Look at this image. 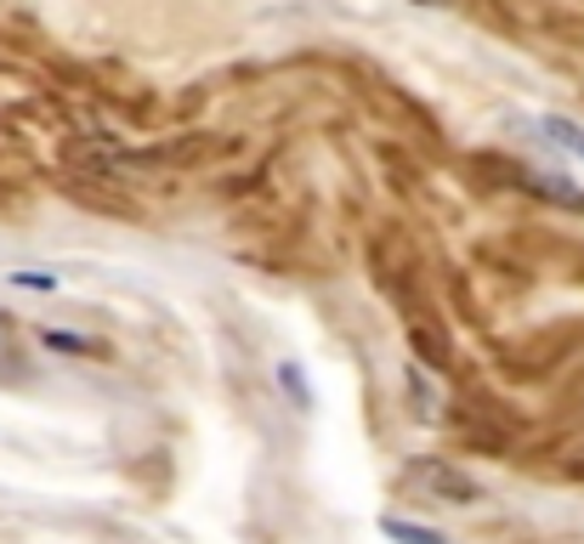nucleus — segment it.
<instances>
[{
    "label": "nucleus",
    "instance_id": "nucleus-3",
    "mask_svg": "<svg viewBox=\"0 0 584 544\" xmlns=\"http://www.w3.org/2000/svg\"><path fill=\"white\" fill-rule=\"evenodd\" d=\"M40 340L52 346V352H69V358H96V340L69 335V329H40Z\"/></svg>",
    "mask_w": 584,
    "mask_h": 544
},
{
    "label": "nucleus",
    "instance_id": "nucleus-7",
    "mask_svg": "<svg viewBox=\"0 0 584 544\" xmlns=\"http://www.w3.org/2000/svg\"><path fill=\"white\" fill-rule=\"evenodd\" d=\"M18 289H58V273H12Z\"/></svg>",
    "mask_w": 584,
    "mask_h": 544
},
{
    "label": "nucleus",
    "instance_id": "nucleus-1",
    "mask_svg": "<svg viewBox=\"0 0 584 544\" xmlns=\"http://www.w3.org/2000/svg\"><path fill=\"white\" fill-rule=\"evenodd\" d=\"M403 487L420 505H477L482 500V482L471 471H460L454 460H409Z\"/></svg>",
    "mask_w": 584,
    "mask_h": 544
},
{
    "label": "nucleus",
    "instance_id": "nucleus-6",
    "mask_svg": "<svg viewBox=\"0 0 584 544\" xmlns=\"http://www.w3.org/2000/svg\"><path fill=\"white\" fill-rule=\"evenodd\" d=\"M545 131H551V142H562L567 154H578V160H584V131H578L573 120H545Z\"/></svg>",
    "mask_w": 584,
    "mask_h": 544
},
{
    "label": "nucleus",
    "instance_id": "nucleus-2",
    "mask_svg": "<svg viewBox=\"0 0 584 544\" xmlns=\"http://www.w3.org/2000/svg\"><path fill=\"white\" fill-rule=\"evenodd\" d=\"M380 533H386V538H398V544H449L437 527H420V522H403V516H386Z\"/></svg>",
    "mask_w": 584,
    "mask_h": 544
},
{
    "label": "nucleus",
    "instance_id": "nucleus-5",
    "mask_svg": "<svg viewBox=\"0 0 584 544\" xmlns=\"http://www.w3.org/2000/svg\"><path fill=\"white\" fill-rule=\"evenodd\" d=\"M409 346L420 352V363H426V369H449V358H443V340H437V335L414 329V335H409Z\"/></svg>",
    "mask_w": 584,
    "mask_h": 544
},
{
    "label": "nucleus",
    "instance_id": "nucleus-4",
    "mask_svg": "<svg viewBox=\"0 0 584 544\" xmlns=\"http://www.w3.org/2000/svg\"><path fill=\"white\" fill-rule=\"evenodd\" d=\"M278 386L296 398V409H313V386H307V374H301L296 363H278Z\"/></svg>",
    "mask_w": 584,
    "mask_h": 544
}]
</instances>
